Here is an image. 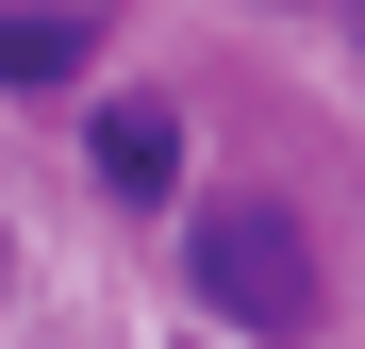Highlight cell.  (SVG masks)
Masks as SVG:
<instances>
[{
	"mask_svg": "<svg viewBox=\"0 0 365 349\" xmlns=\"http://www.w3.org/2000/svg\"><path fill=\"white\" fill-rule=\"evenodd\" d=\"M200 316L266 333V349H299V333H316V250H299V216H282V200L200 216Z\"/></svg>",
	"mask_w": 365,
	"mask_h": 349,
	"instance_id": "6da1fadb",
	"label": "cell"
},
{
	"mask_svg": "<svg viewBox=\"0 0 365 349\" xmlns=\"http://www.w3.org/2000/svg\"><path fill=\"white\" fill-rule=\"evenodd\" d=\"M100 183H116V200H166V183H182V116H166V100H100Z\"/></svg>",
	"mask_w": 365,
	"mask_h": 349,
	"instance_id": "7a4b0ae2",
	"label": "cell"
},
{
	"mask_svg": "<svg viewBox=\"0 0 365 349\" xmlns=\"http://www.w3.org/2000/svg\"><path fill=\"white\" fill-rule=\"evenodd\" d=\"M83 50H100L83 0H0V84H67Z\"/></svg>",
	"mask_w": 365,
	"mask_h": 349,
	"instance_id": "3957f363",
	"label": "cell"
},
{
	"mask_svg": "<svg viewBox=\"0 0 365 349\" xmlns=\"http://www.w3.org/2000/svg\"><path fill=\"white\" fill-rule=\"evenodd\" d=\"M316 17H365V0H316Z\"/></svg>",
	"mask_w": 365,
	"mask_h": 349,
	"instance_id": "277c9868",
	"label": "cell"
}]
</instances>
